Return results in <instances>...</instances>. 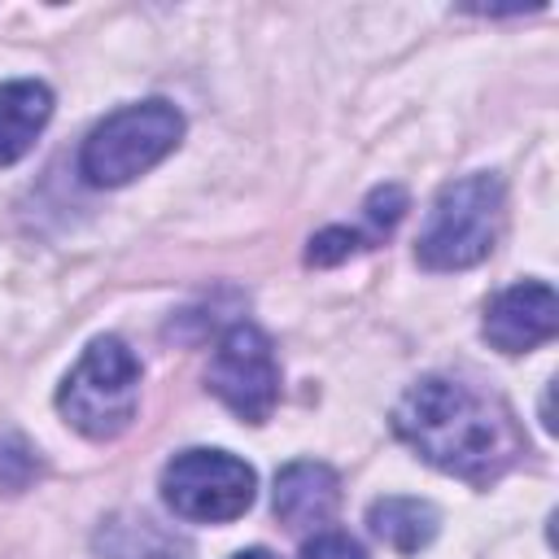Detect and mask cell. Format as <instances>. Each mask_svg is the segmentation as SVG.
<instances>
[{"instance_id": "obj_3", "label": "cell", "mask_w": 559, "mask_h": 559, "mask_svg": "<svg viewBox=\"0 0 559 559\" xmlns=\"http://www.w3.org/2000/svg\"><path fill=\"white\" fill-rule=\"evenodd\" d=\"M183 140V114L170 100H135L100 118L83 148H79V175L92 188H122L148 175L157 162H166Z\"/></svg>"}, {"instance_id": "obj_11", "label": "cell", "mask_w": 559, "mask_h": 559, "mask_svg": "<svg viewBox=\"0 0 559 559\" xmlns=\"http://www.w3.org/2000/svg\"><path fill=\"white\" fill-rule=\"evenodd\" d=\"M96 546L105 550V559H192L188 542L166 533L148 515H114L100 528Z\"/></svg>"}, {"instance_id": "obj_12", "label": "cell", "mask_w": 559, "mask_h": 559, "mask_svg": "<svg viewBox=\"0 0 559 559\" xmlns=\"http://www.w3.org/2000/svg\"><path fill=\"white\" fill-rule=\"evenodd\" d=\"M35 472H39L35 454H31L22 441L4 437V441H0V493H17V489H26V485L35 480Z\"/></svg>"}, {"instance_id": "obj_4", "label": "cell", "mask_w": 559, "mask_h": 559, "mask_svg": "<svg viewBox=\"0 0 559 559\" xmlns=\"http://www.w3.org/2000/svg\"><path fill=\"white\" fill-rule=\"evenodd\" d=\"M61 419L87 441H114L140 411V358L118 336H96L57 389Z\"/></svg>"}, {"instance_id": "obj_8", "label": "cell", "mask_w": 559, "mask_h": 559, "mask_svg": "<svg viewBox=\"0 0 559 559\" xmlns=\"http://www.w3.org/2000/svg\"><path fill=\"white\" fill-rule=\"evenodd\" d=\"M271 507L288 533H323V524H332L341 507V476L328 463L297 459L280 467Z\"/></svg>"}, {"instance_id": "obj_2", "label": "cell", "mask_w": 559, "mask_h": 559, "mask_svg": "<svg viewBox=\"0 0 559 559\" xmlns=\"http://www.w3.org/2000/svg\"><path fill=\"white\" fill-rule=\"evenodd\" d=\"M507 218V188L498 175L476 170L445 183L424 218L415 258L428 271H467L485 262L502 236Z\"/></svg>"}, {"instance_id": "obj_10", "label": "cell", "mask_w": 559, "mask_h": 559, "mask_svg": "<svg viewBox=\"0 0 559 559\" xmlns=\"http://www.w3.org/2000/svg\"><path fill=\"white\" fill-rule=\"evenodd\" d=\"M367 528H371V537L384 542L389 550H397V555H419L424 546H432V537H437V528H441V515H437V507L424 502V498H397V493H389V498H376V502L367 507Z\"/></svg>"}, {"instance_id": "obj_9", "label": "cell", "mask_w": 559, "mask_h": 559, "mask_svg": "<svg viewBox=\"0 0 559 559\" xmlns=\"http://www.w3.org/2000/svg\"><path fill=\"white\" fill-rule=\"evenodd\" d=\"M52 118V92L39 79L0 83V166L22 162Z\"/></svg>"}, {"instance_id": "obj_7", "label": "cell", "mask_w": 559, "mask_h": 559, "mask_svg": "<svg viewBox=\"0 0 559 559\" xmlns=\"http://www.w3.org/2000/svg\"><path fill=\"white\" fill-rule=\"evenodd\" d=\"M559 332V297L546 280H520L489 297L480 336L502 354H528Z\"/></svg>"}, {"instance_id": "obj_6", "label": "cell", "mask_w": 559, "mask_h": 559, "mask_svg": "<svg viewBox=\"0 0 559 559\" xmlns=\"http://www.w3.org/2000/svg\"><path fill=\"white\" fill-rule=\"evenodd\" d=\"M205 384L236 419L266 424L280 406V362L271 336L253 323H231L210 354Z\"/></svg>"}, {"instance_id": "obj_5", "label": "cell", "mask_w": 559, "mask_h": 559, "mask_svg": "<svg viewBox=\"0 0 559 559\" xmlns=\"http://www.w3.org/2000/svg\"><path fill=\"white\" fill-rule=\"evenodd\" d=\"M258 476L245 459L227 450H179L162 467V498L179 520L192 524H231L253 507Z\"/></svg>"}, {"instance_id": "obj_14", "label": "cell", "mask_w": 559, "mask_h": 559, "mask_svg": "<svg viewBox=\"0 0 559 559\" xmlns=\"http://www.w3.org/2000/svg\"><path fill=\"white\" fill-rule=\"evenodd\" d=\"M231 559H275L271 550H262V546H253V550H236Z\"/></svg>"}, {"instance_id": "obj_13", "label": "cell", "mask_w": 559, "mask_h": 559, "mask_svg": "<svg viewBox=\"0 0 559 559\" xmlns=\"http://www.w3.org/2000/svg\"><path fill=\"white\" fill-rule=\"evenodd\" d=\"M301 559H367V555H362V546H358L354 537L323 528V533H314V537L301 546Z\"/></svg>"}, {"instance_id": "obj_1", "label": "cell", "mask_w": 559, "mask_h": 559, "mask_svg": "<svg viewBox=\"0 0 559 559\" xmlns=\"http://www.w3.org/2000/svg\"><path fill=\"white\" fill-rule=\"evenodd\" d=\"M393 432L437 472L489 489L520 454L524 432L511 406L459 376H424L393 406Z\"/></svg>"}]
</instances>
